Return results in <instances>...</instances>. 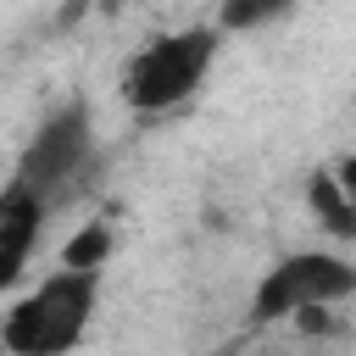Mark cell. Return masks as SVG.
Here are the masks:
<instances>
[{"mask_svg": "<svg viewBox=\"0 0 356 356\" xmlns=\"http://www.w3.org/2000/svg\"><path fill=\"white\" fill-rule=\"evenodd\" d=\"M106 250H111V234H106V222H95V228H83V234L67 245L61 267H106Z\"/></svg>", "mask_w": 356, "mask_h": 356, "instance_id": "obj_8", "label": "cell"}, {"mask_svg": "<svg viewBox=\"0 0 356 356\" xmlns=\"http://www.w3.org/2000/svg\"><path fill=\"white\" fill-rule=\"evenodd\" d=\"M44 217H50V206L33 189H22L17 178L0 189V289H11L22 278V267L44 234Z\"/></svg>", "mask_w": 356, "mask_h": 356, "instance_id": "obj_5", "label": "cell"}, {"mask_svg": "<svg viewBox=\"0 0 356 356\" xmlns=\"http://www.w3.org/2000/svg\"><path fill=\"white\" fill-rule=\"evenodd\" d=\"M95 312H100V267H61L0 317V345L11 356H67L89 334Z\"/></svg>", "mask_w": 356, "mask_h": 356, "instance_id": "obj_1", "label": "cell"}, {"mask_svg": "<svg viewBox=\"0 0 356 356\" xmlns=\"http://www.w3.org/2000/svg\"><path fill=\"white\" fill-rule=\"evenodd\" d=\"M295 0H217V33H250V28H267L278 17H289Z\"/></svg>", "mask_w": 356, "mask_h": 356, "instance_id": "obj_6", "label": "cell"}, {"mask_svg": "<svg viewBox=\"0 0 356 356\" xmlns=\"http://www.w3.org/2000/svg\"><path fill=\"white\" fill-rule=\"evenodd\" d=\"M356 289V267L339 250H295L284 261H273L250 295V323H284V317H306L323 306H339Z\"/></svg>", "mask_w": 356, "mask_h": 356, "instance_id": "obj_4", "label": "cell"}, {"mask_svg": "<svg viewBox=\"0 0 356 356\" xmlns=\"http://www.w3.org/2000/svg\"><path fill=\"white\" fill-rule=\"evenodd\" d=\"M312 206H317V217L328 222V234H339V239L356 234V206L345 200V178L317 172V178H312Z\"/></svg>", "mask_w": 356, "mask_h": 356, "instance_id": "obj_7", "label": "cell"}, {"mask_svg": "<svg viewBox=\"0 0 356 356\" xmlns=\"http://www.w3.org/2000/svg\"><path fill=\"white\" fill-rule=\"evenodd\" d=\"M217 44H222V33H217L211 22H200V28H172V33L145 39V44L122 61V72H117L122 106H134V111H145V117H161V111L184 106V100L206 83V72H211V61H217Z\"/></svg>", "mask_w": 356, "mask_h": 356, "instance_id": "obj_2", "label": "cell"}, {"mask_svg": "<svg viewBox=\"0 0 356 356\" xmlns=\"http://www.w3.org/2000/svg\"><path fill=\"white\" fill-rule=\"evenodd\" d=\"M95 161H100V150H95V111H89L83 100H67V106H56V111L33 128V139L22 145V156H17V184L33 189L44 206H61V200H72V195L89 184Z\"/></svg>", "mask_w": 356, "mask_h": 356, "instance_id": "obj_3", "label": "cell"}]
</instances>
